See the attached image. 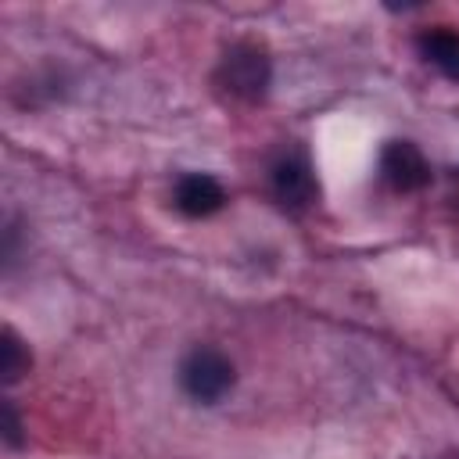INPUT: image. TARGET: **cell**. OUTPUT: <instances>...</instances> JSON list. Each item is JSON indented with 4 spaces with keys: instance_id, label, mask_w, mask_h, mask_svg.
<instances>
[{
    "instance_id": "1",
    "label": "cell",
    "mask_w": 459,
    "mask_h": 459,
    "mask_svg": "<svg viewBox=\"0 0 459 459\" xmlns=\"http://www.w3.org/2000/svg\"><path fill=\"white\" fill-rule=\"evenodd\" d=\"M215 82L237 97V100H262L269 93V82H273V61H269V50L255 39H240L233 43L222 57H219V68H215Z\"/></svg>"
},
{
    "instance_id": "2",
    "label": "cell",
    "mask_w": 459,
    "mask_h": 459,
    "mask_svg": "<svg viewBox=\"0 0 459 459\" xmlns=\"http://www.w3.org/2000/svg\"><path fill=\"white\" fill-rule=\"evenodd\" d=\"M237 384V369L230 362V355H222L212 344H197L183 355L179 362V387L186 398L201 402V405H215L222 402Z\"/></svg>"
},
{
    "instance_id": "3",
    "label": "cell",
    "mask_w": 459,
    "mask_h": 459,
    "mask_svg": "<svg viewBox=\"0 0 459 459\" xmlns=\"http://www.w3.org/2000/svg\"><path fill=\"white\" fill-rule=\"evenodd\" d=\"M269 186H273L276 201L290 212H305L319 201V183H316V172H312L305 151H283L269 169Z\"/></svg>"
},
{
    "instance_id": "4",
    "label": "cell",
    "mask_w": 459,
    "mask_h": 459,
    "mask_svg": "<svg viewBox=\"0 0 459 459\" xmlns=\"http://www.w3.org/2000/svg\"><path fill=\"white\" fill-rule=\"evenodd\" d=\"M380 176L391 190L409 194L430 183V165L412 140H387V147L380 151Z\"/></svg>"
},
{
    "instance_id": "5",
    "label": "cell",
    "mask_w": 459,
    "mask_h": 459,
    "mask_svg": "<svg viewBox=\"0 0 459 459\" xmlns=\"http://www.w3.org/2000/svg\"><path fill=\"white\" fill-rule=\"evenodd\" d=\"M172 204L190 215V219H208L215 215L222 204H226V190L215 176L208 172H186L176 179V190H172Z\"/></svg>"
},
{
    "instance_id": "6",
    "label": "cell",
    "mask_w": 459,
    "mask_h": 459,
    "mask_svg": "<svg viewBox=\"0 0 459 459\" xmlns=\"http://www.w3.org/2000/svg\"><path fill=\"white\" fill-rule=\"evenodd\" d=\"M416 50L427 65H434L445 79L459 82V32L452 25H434L416 36Z\"/></svg>"
},
{
    "instance_id": "7",
    "label": "cell",
    "mask_w": 459,
    "mask_h": 459,
    "mask_svg": "<svg viewBox=\"0 0 459 459\" xmlns=\"http://www.w3.org/2000/svg\"><path fill=\"white\" fill-rule=\"evenodd\" d=\"M29 366H32V355H29L25 341L11 326H4V333H0V377H4V384L7 387L18 384L29 373Z\"/></svg>"
},
{
    "instance_id": "8",
    "label": "cell",
    "mask_w": 459,
    "mask_h": 459,
    "mask_svg": "<svg viewBox=\"0 0 459 459\" xmlns=\"http://www.w3.org/2000/svg\"><path fill=\"white\" fill-rule=\"evenodd\" d=\"M0 430H4V445L7 448H18L22 445V420H18V409L11 398L0 402Z\"/></svg>"
}]
</instances>
